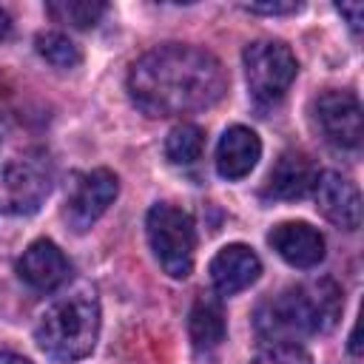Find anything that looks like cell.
I'll return each instance as SVG.
<instances>
[{
	"label": "cell",
	"mask_w": 364,
	"mask_h": 364,
	"mask_svg": "<svg viewBox=\"0 0 364 364\" xmlns=\"http://www.w3.org/2000/svg\"><path fill=\"white\" fill-rule=\"evenodd\" d=\"M228 91L222 63L196 46L168 43L145 51L128 71V94L148 117H179L216 105Z\"/></svg>",
	"instance_id": "6da1fadb"
},
{
	"label": "cell",
	"mask_w": 364,
	"mask_h": 364,
	"mask_svg": "<svg viewBox=\"0 0 364 364\" xmlns=\"http://www.w3.org/2000/svg\"><path fill=\"white\" fill-rule=\"evenodd\" d=\"M51 154L23 119L0 114V213H34L51 191Z\"/></svg>",
	"instance_id": "7a4b0ae2"
},
{
	"label": "cell",
	"mask_w": 364,
	"mask_h": 364,
	"mask_svg": "<svg viewBox=\"0 0 364 364\" xmlns=\"http://www.w3.org/2000/svg\"><path fill=\"white\" fill-rule=\"evenodd\" d=\"M341 290L333 279L290 284L264 299L253 316L256 333L270 344H296L304 336L327 333L341 316Z\"/></svg>",
	"instance_id": "3957f363"
},
{
	"label": "cell",
	"mask_w": 364,
	"mask_h": 364,
	"mask_svg": "<svg viewBox=\"0 0 364 364\" xmlns=\"http://www.w3.org/2000/svg\"><path fill=\"white\" fill-rule=\"evenodd\" d=\"M37 344L54 361L85 358L100 336V304L91 293H71L54 301L37 321Z\"/></svg>",
	"instance_id": "277c9868"
},
{
	"label": "cell",
	"mask_w": 364,
	"mask_h": 364,
	"mask_svg": "<svg viewBox=\"0 0 364 364\" xmlns=\"http://www.w3.org/2000/svg\"><path fill=\"white\" fill-rule=\"evenodd\" d=\"M145 228L159 267L171 279H185L193 270V250H196L193 219L179 208L159 202L148 210Z\"/></svg>",
	"instance_id": "5b68a950"
},
{
	"label": "cell",
	"mask_w": 364,
	"mask_h": 364,
	"mask_svg": "<svg viewBox=\"0 0 364 364\" xmlns=\"http://www.w3.org/2000/svg\"><path fill=\"white\" fill-rule=\"evenodd\" d=\"M245 74H247V88L256 102L273 105L279 102L287 88L293 85L299 74L296 54L279 43V40H256L245 48Z\"/></svg>",
	"instance_id": "8992f818"
},
{
	"label": "cell",
	"mask_w": 364,
	"mask_h": 364,
	"mask_svg": "<svg viewBox=\"0 0 364 364\" xmlns=\"http://www.w3.org/2000/svg\"><path fill=\"white\" fill-rule=\"evenodd\" d=\"M310 117H313V125L321 134V139L330 142L333 148L350 151V148L361 145L364 125H361V102L355 94L327 88L313 100Z\"/></svg>",
	"instance_id": "52a82bcc"
},
{
	"label": "cell",
	"mask_w": 364,
	"mask_h": 364,
	"mask_svg": "<svg viewBox=\"0 0 364 364\" xmlns=\"http://www.w3.org/2000/svg\"><path fill=\"white\" fill-rule=\"evenodd\" d=\"M117 191H119V182L111 171L97 168V171L85 173L77 182V188L68 199V208H65V219L71 222V228L88 230L108 210V205L117 199Z\"/></svg>",
	"instance_id": "ba28073f"
},
{
	"label": "cell",
	"mask_w": 364,
	"mask_h": 364,
	"mask_svg": "<svg viewBox=\"0 0 364 364\" xmlns=\"http://www.w3.org/2000/svg\"><path fill=\"white\" fill-rule=\"evenodd\" d=\"M316 205L324 213V219H330L333 225L344 228V230H355L361 225V196L358 188L336 173V171H324L316 176Z\"/></svg>",
	"instance_id": "9c48e42d"
},
{
	"label": "cell",
	"mask_w": 364,
	"mask_h": 364,
	"mask_svg": "<svg viewBox=\"0 0 364 364\" xmlns=\"http://www.w3.org/2000/svg\"><path fill=\"white\" fill-rule=\"evenodd\" d=\"M68 273H71V264H68L65 253H63L51 239H37V242H31V245L23 250L20 262H17V276H20L28 287L43 290V293L60 287V284L68 279Z\"/></svg>",
	"instance_id": "30bf717a"
},
{
	"label": "cell",
	"mask_w": 364,
	"mask_h": 364,
	"mask_svg": "<svg viewBox=\"0 0 364 364\" xmlns=\"http://www.w3.org/2000/svg\"><path fill=\"white\" fill-rule=\"evenodd\" d=\"M262 273V262L247 245H225L210 259V282L219 296H233L250 287Z\"/></svg>",
	"instance_id": "8fae6325"
},
{
	"label": "cell",
	"mask_w": 364,
	"mask_h": 364,
	"mask_svg": "<svg viewBox=\"0 0 364 364\" xmlns=\"http://www.w3.org/2000/svg\"><path fill=\"white\" fill-rule=\"evenodd\" d=\"M270 247L293 267H316L324 259V236L307 222H282L267 233Z\"/></svg>",
	"instance_id": "7c38bea8"
},
{
	"label": "cell",
	"mask_w": 364,
	"mask_h": 364,
	"mask_svg": "<svg viewBox=\"0 0 364 364\" xmlns=\"http://www.w3.org/2000/svg\"><path fill=\"white\" fill-rule=\"evenodd\" d=\"M262 156V142L256 136V131L245 128V125H230L219 145H216V171L222 179H245L256 162Z\"/></svg>",
	"instance_id": "4fadbf2b"
},
{
	"label": "cell",
	"mask_w": 364,
	"mask_h": 364,
	"mask_svg": "<svg viewBox=\"0 0 364 364\" xmlns=\"http://www.w3.org/2000/svg\"><path fill=\"white\" fill-rule=\"evenodd\" d=\"M316 168L313 162L299 151H284L276 165L267 173V182L262 188L264 199H301L316 185Z\"/></svg>",
	"instance_id": "5bb4252c"
},
{
	"label": "cell",
	"mask_w": 364,
	"mask_h": 364,
	"mask_svg": "<svg viewBox=\"0 0 364 364\" xmlns=\"http://www.w3.org/2000/svg\"><path fill=\"white\" fill-rule=\"evenodd\" d=\"M225 310L222 301L213 296H199L188 316V333L196 353H210L225 341Z\"/></svg>",
	"instance_id": "9a60e30c"
},
{
	"label": "cell",
	"mask_w": 364,
	"mask_h": 364,
	"mask_svg": "<svg viewBox=\"0 0 364 364\" xmlns=\"http://www.w3.org/2000/svg\"><path fill=\"white\" fill-rule=\"evenodd\" d=\"M105 3L102 0H51L46 6V11L57 20L65 23L71 28H91L100 23V17L105 14Z\"/></svg>",
	"instance_id": "2e32d148"
},
{
	"label": "cell",
	"mask_w": 364,
	"mask_h": 364,
	"mask_svg": "<svg viewBox=\"0 0 364 364\" xmlns=\"http://www.w3.org/2000/svg\"><path fill=\"white\" fill-rule=\"evenodd\" d=\"M202 148H205V131L191 122L171 128V134L165 139V156L173 165H193L202 156Z\"/></svg>",
	"instance_id": "e0dca14e"
},
{
	"label": "cell",
	"mask_w": 364,
	"mask_h": 364,
	"mask_svg": "<svg viewBox=\"0 0 364 364\" xmlns=\"http://www.w3.org/2000/svg\"><path fill=\"white\" fill-rule=\"evenodd\" d=\"M34 46H37V54L46 63H51L54 68H74L82 60L80 48L63 31H40L37 40H34Z\"/></svg>",
	"instance_id": "ac0fdd59"
},
{
	"label": "cell",
	"mask_w": 364,
	"mask_h": 364,
	"mask_svg": "<svg viewBox=\"0 0 364 364\" xmlns=\"http://www.w3.org/2000/svg\"><path fill=\"white\" fill-rule=\"evenodd\" d=\"M250 364H313L307 350L299 344H267Z\"/></svg>",
	"instance_id": "d6986e66"
},
{
	"label": "cell",
	"mask_w": 364,
	"mask_h": 364,
	"mask_svg": "<svg viewBox=\"0 0 364 364\" xmlns=\"http://www.w3.org/2000/svg\"><path fill=\"white\" fill-rule=\"evenodd\" d=\"M242 9L245 11H253V14H293L301 6L299 3H245Z\"/></svg>",
	"instance_id": "ffe728a7"
},
{
	"label": "cell",
	"mask_w": 364,
	"mask_h": 364,
	"mask_svg": "<svg viewBox=\"0 0 364 364\" xmlns=\"http://www.w3.org/2000/svg\"><path fill=\"white\" fill-rule=\"evenodd\" d=\"M336 11L341 14V17H347V23H350V28L358 34L361 31V23H364V3H338L336 6Z\"/></svg>",
	"instance_id": "44dd1931"
},
{
	"label": "cell",
	"mask_w": 364,
	"mask_h": 364,
	"mask_svg": "<svg viewBox=\"0 0 364 364\" xmlns=\"http://www.w3.org/2000/svg\"><path fill=\"white\" fill-rule=\"evenodd\" d=\"M0 364H31V361L17 353H0Z\"/></svg>",
	"instance_id": "7402d4cb"
},
{
	"label": "cell",
	"mask_w": 364,
	"mask_h": 364,
	"mask_svg": "<svg viewBox=\"0 0 364 364\" xmlns=\"http://www.w3.org/2000/svg\"><path fill=\"white\" fill-rule=\"evenodd\" d=\"M9 28H11V20H9V14H6V9H0V40L9 34Z\"/></svg>",
	"instance_id": "603a6c76"
}]
</instances>
